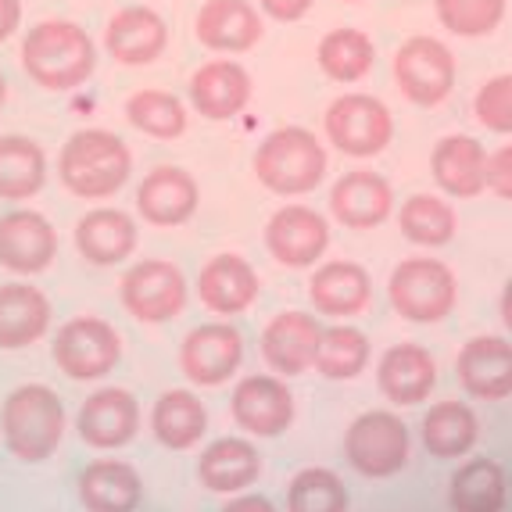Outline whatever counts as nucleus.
<instances>
[{"mask_svg": "<svg viewBox=\"0 0 512 512\" xmlns=\"http://www.w3.org/2000/svg\"><path fill=\"white\" fill-rule=\"evenodd\" d=\"M222 512H276V509L265 495H237L233 502H226Z\"/></svg>", "mask_w": 512, "mask_h": 512, "instance_id": "nucleus-45", "label": "nucleus"}, {"mask_svg": "<svg viewBox=\"0 0 512 512\" xmlns=\"http://www.w3.org/2000/svg\"><path fill=\"white\" fill-rule=\"evenodd\" d=\"M22 26V0H0V43L11 40Z\"/></svg>", "mask_w": 512, "mask_h": 512, "instance_id": "nucleus-44", "label": "nucleus"}, {"mask_svg": "<svg viewBox=\"0 0 512 512\" xmlns=\"http://www.w3.org/2000/svg\"><path fill=\"white\" fill-rule=\"evenodd\" d=\"M47 183V154L22 133L0 137V201H29Z\"/></svg>", "mask_w": 512, "mask_h": 512, "instance_id": "nucleus-32", "label": "nucleus"}, {"mask_svg": "<svg viewBox=\"0 0 512 512\" xmlns=\"http://www.w3.org/2000/svg\"><path fill=\"white\" fill-rule=\"evenodd\" d=\"M244 359V337L230 323H201L187 333L180 348V366L187 380L201 387L226 384Z\"/></svg>", "mask_w": 512, "mask_h": 512, "instance_id": "nucleus-14", "label": "nucleus"}, {"mask_svg": "<svg viewBox=\"0 0 512 512\" xmlns=\"http://www.w3.org/2000/svg\"><path fill=\"white\" fill-rule=\"evenodd\" d=\"M455 373L466 394L480 402H502L512 394V344L502 337H473L462 344Z\"/></svg>", "mask_w": 512, "mask_h": 512, "instance_id": "nucleus-21", "label": "nucleus"}, {"mask_svg": "<svg viewBox=\"0 0 512 512\" xmlns=\"http://www.w3.org/2000/svg\"><path fill=\"white\" fill-rule=\"evenodd\" d=\"M137 222L122 208H94L76 222V248L86 262L119 265L137 251Z\"/></svg>", "mask_w": 512, "mask_h": 512, "instance_id": "nucleus-30", "label": "nucleus"}, {"mask_svg": "<svg viewBox=\"0 0 512 512\" xmlns=\"http://www.w3.org/2000/svg\"><path fill=\"white\" fill-rule=\"evenodd\" d=\"M351 498L344 480L323 466H308L287 487V512H348Z\"/></svg>", "mask_w": 512, "mask_h": 512, "instance_id": "nucleus-39", "label": "nucleus"}, {"mask_svg": "<svg viewBox=\"0 0 512 512\" xmlns=\"http://www.w3.org/2000/svg\"><path fill=\"white\" fill-rule=\"evenodd\" d=\"M0 434L8 452L22 462H43L65 437V405L43 384H26L8 394L0 409Z\"/></svg>", "mask_w": 512, "mask_h": 512, "instance_id": "nucleus-4", "label": "nucleus"}, {"mask_svg": "<svg viewBox=\"0 0 512 512\" xmlns=\"http://www.w3.org/2000/svg\"><path fill=\"white\" fill-rule=\"evenodd\" d=\"M76 430L90 448H101V452L122 448L140 430L137 398L122 387H104V391L90 394L76 416Z\"/></svg>", "mask_w": 512, "mask_h": 512, "instance_id": "nucleus-17", "label": "nucleus"}, {"mask_svg": "<svg viewBox=\"0 0 512 512\" xmlns=\"http://www.w3.org/2000/svg\"><path fill=\"white\" fill-rule=\"evenodd\" d=\"M394 190L373 169H351L330 190V212L348 230H373L391 215Z\"/></svg>", "mask_w": 512, "mask_h": 512, "instance_id": "nucleus-22", "label": "nucleus"}, {"mask_svg": "<svg viewBox=\"0 0 512 512\" xmlns=\"http://www.w3.org/2000/svg\"><path fill=\"white\" fill-rule=\"evenodd\" d=\"M22 69L43 90H76L97 69V47L83 26L65 18L36 22L22 40Z\"/></svg>", "mask_w": 512, "mask_h": 512, "instance_id": "nucleus-1", "label": "nucleus"}, {"mask_svg": "<svg viewBox=\"0 0 512 512\" xmlns=\"http://www.w3.org/2000/svg\"><path fill=\"white\" fill-rule=\"evenodd\" d=\"M398 226L419 248H444L459 230V215H455L452 201H444V197L412 194L398 212Z\"/></svg>", "mask_w": 512, "mask_h": 512, "instance_id": "nucleus-36", "label": "nucleus"}, {"mask_svg": "<svg viewBox=\"0 0 512 512\" xmlns=\"http://www.w3.org/2000/svg\"><path fill=\"white\" fill-rule=\"evenodd\" d=\"M459 65L455 54L437 36H409L394 54V83L405 101L419 108H434L455 90Z\"/></svg>", "mask_w": 512, "mask_h": 512, "instance_id": "nucleus-8", "label": "nucleus"}, {"mask_svg": "<svg viewBox=\"0 0 512 512\" xmlns=\"http://www.w3.org/2000/svg\"><path fill=\"white\" fill-rule=\"evenodd\" d=\"M308 298L323 316H359L373 298V280L359 262L330 258L312 273Z\"/></svg>", "mask_w": 512, "mask_h": 512, "instance_id": "nucleus-27", "label": "nucleus"}, {"mask_svg": "<svg viewBox=\"0 0 512 512\" xmlns=\"http://www.w3.org/2000/svg\"><path fill=\"white\" fill-rule=\"evenodd\" d=\"M484 169H487V151L477 137L466 133H452V137L437 140L434 154H430V172H434L437 187L448 197H477L484 194Z\"/></svg>", "mask_w": 512, "mask_h": 512, "instance_id": "nucleus-28", "label": "nucleus"}, {"mask_svg": "<svg viewBox=\"0 0 512 512\" xmlns=\"http://www.w3.org/2000/svg\"><path fill=\"white\" fill-rule=\"evenodd\" d=\"M151 430L165 448L187 452L205 437L208 412L194 391H165L151 409Z\"/></svg>", "mask_w": 512, "mask_h": 512, "instance_id": "nucleus-33", "label": "nucleus"}, {"mask_svg": "<svg viewBox=\"0 0 512 512\" xmlns=\"http://www.w3.org/2000/svg\"><path fill=\"white\" fill-rule=\"evenodd\" d=\"M480 423L466 402H437L423 416V444L434 459H459L477 444Z\"/></svg>", "mask_w": 512, "mask_h": 512, "instance_id": "nucleus-34", "label": "nucleus"}, {"mask_svg": "<svg viewBox=\"0 0 512 512\" xmlns=\"http://www.w3.org/2000/svg\"><path fill=\"white\" fill-rule=\"evenodd\" d=\"M122 359L119 330L101 316H76L54 337V362L72 380H101Z\"/></svg>", "mask_w": 512, "mask_h": 512, "instance_id": "nucleus-9", "label": "nucleus"}, {"mask_svg": "<svg viewBox=\"0 0 512 512\" xmlns=\"http://www.w3.org/2000/svg\"><path fill=\"white\" fill-rule=\"evenodd\" d=\"M265 248L280 265L308 269L330 248V226L308 205H283L265 222Z\"/></svg>", "mask_w": 512, "mask_h": 512, "instance_id": "nucleus-11", "label": "nucleus"}, {"mask_svg": "<svg viewBox=\"0 0 512 512\" xmlns=\"http://www.w3.org/2000/svg\"><path fill=\"white\" fill-rule=\"evenodd\" d=\"M262 11L276 22H298L312 11V0H258Z\"/></svg>", "mask_w": 512, "mask_h": 512, "instance_id": "nucleus-43", "label": "nucleus"}, {"mask_svg": "<svg viewBox=\"0 0 512 512\" xmlns=\"http://www.w3.org/2000/svg\"><path fill=\"white\" fill-rule=\"evenodd\" d=\"M376 384L387 402L394 405H419L427 402L437 384V366L423 344H394L384 351L376 366Z\"/></svg>", "mask_w": 512, "mask_h": 512, "instance_id": "nucleus-24", "label": "nucleus"}, {"mask_svg": "<svg viewBox=\"0 0 512 512\" xmlns=\"http://www.w3.org/2000/svg\"><path fill=\"white\" fill-rule=\"evenodd\" d=\"M369 366V337L355 326H330L323 330L316 355V373L326 380H355Z\"/></svg>", "mask_w": 512, "mask_h": 512, "instance_id": "nucleus-38", "label": "nucleus"}, {"mask_svg": "<svg viewBox=\"0 0 512 512\" xmlns=\"http://www.w3.org/2000/svg\"><path fill=\"white\" fill-rule=\"evenodd\" d=\"M262 283H258L255 265L240 255H215L197 273V298L215 316H237L255 305Z\"/></svg>", "mask_w": 512, "mask_h": 512, "instance_id": "nucleus-23", "label": "nucleus"}, {"mask_svg": "<svg viewBox=\"0 0 512 512\" xmlns=\"http://www.w3.org/2000/svg\"><path fill=\"white\" fill-rule=\"evenodd\" d=\"M348 4H359V0H348Z\"/></svg>", "mask_w": 512, "mask_h": 512, "instance_id": "nucleus-48", "label": "nucleus"}, {"mask_svg": "<svg viewBox=\"0 0 512 512\" xmlns=\"http://www.w3.org/2000/svg\"><path fill=\"white\" fill-rule=\"evenodd\" d=\"M58 258V233L51 219L33 208L0 215V265L18 276H36Z\"/></svg>", "mask_w": 512, "mask_h": 512, "instance_id": "nucleus-12", "label": "nucleus"}, {"mask_svg": "<svg viewBox=\"0 0 512 512\" xmlns=\"http://www.w3.org/2000/svg\"><path fill=\"white\" fill-rule=\"evenodd\" d=\"M326 140L348 158H376L394 137V115L373 94H341L326 108Z\"/></svg>", "mask_w": 512, "mask_h": 512, "instance_id": "nucleus-7", "label": "nucleus"}, {"mask_svg": "<svg viewBox=\"0 0 512 512\" xmlns=\"http://www.w3.org/2000/svg\"><path fill=\"white\" fill-rule=\"evenodd\" d=\"M122 305L140 323H169L187 305V280L180 265L165 258H144L122 276Z\"/></svg>", "mask_w": 512, "mask_h": 512, "instance_id": "nucleus-10", "label": "nucleus"}, {"mask_svg": "<svg viewBox=\"0 0 512 512\" xmlns=\"http://www.w3.org/2000/svg\"><path fill=\"white\" fill-rule=\"evenodd\" d=\"M251 90L255 83H251L248 69L233 58L205 61L190 76V104L208 122H226L240 115L251 104Z\"/></svg>", "mask_w": 512, "mask_h": 512, "instance_id": "nucleus-15", "label": "nucleus"}, {"mask_svg": "<svg viewBox=\"0 0 512 512\" xmlns=\"http://www.w3.org/2000/svg\"><path fill=\"white\" fill-rule=\"evenodd\" d=\"M387 294L394 312L409 323H441L459 301V280L437 258H405L394 265Z\"/></svg>", "mask_w": 512, "mask_h": 512, "instance_id": "nucleus-5", "label": "nucleus"}, {"mask_svg": "<svg viewBox=\"0 0 512 512\" xmlns=\"http://www.w3.org/2000/svg\"><path fill=\"white\" fill-rule=\"evenodd\" d=\"M473 115L484 129L491 133H502L509 137L512 133V72H502V76H491L473 97Z\"/></svg>", "mask_w": 512, "mask_h": 512, "instance_id": "nucleus-41", "label": "nucleus"}, {"mask_svg": "<svg viewBox=\"0 0 512 512\" xmlns=\"http://www.w3.org/2000/svg\"><path fill=\"white\" fill-rule=\"evenodd\" d=\"M126 119L154 140H176L187 133V108L169 90H137L126 101Z\"/></svg>", "mask_w": 512, "mask_h": 512, "instance_id": "nucleus-37", "label": "nucleus"}, {"mask_svg": "<svg viewBox=\"0 0 512 512\" xmlns=\"http://www.w3.org/2000/svg\"><path fill=\"white\" fill-rule=\"evenodd\" d=\"M484 187L491 190V194L512 201V144H502L498 151L487 154Z\"/></svg>", "mask_w": 512, "mask_h": 512, "instance_id": "nucleus-42", "label": "nucleus"}, {"mask_svg": "<svg viewBox=\"0 0 512 512\" xmlns=\"http://www.w3.org/2000/svg\"><path fill=\"white\" fill-rule=\"evenodd\" d=\"M505 473L491 459L462 462L448 487L452 512H502L505 509Z\"/></svg>", "mask_w": 512, "mask_h": 512, "instance_id": "nucleus-35", "label": "nucleus"}, {"mask_svg": "<svg viewBox=\"0 0 512 512\" xmlns=\"http://www.w3.org/2000/svg\"><path fill=\"white\" fill-rule=\"evenodd\" d=\"M316 61L319 69H323V76L333 79V83H344V86L359 83L376 65V43L366 29H355V26L330 29L319 40Z\"/></svg>", "mask_w": 512, "mask_h": 512, "instance_id": "nucleus-31", "label": "nucleus"}, {"mask_svg": "<svg viewBox=\"0 0 512 512\" xmlns=\"http://www.w3.org/2000/svg\"><path fill=\"white\" fill-rule=\"evenodd\" d=\"M319 341H323V326L308 312H280L269 319L262 330V355L273 366V373L301 376L316 366Z\"/></svg>", "mask_w": 512, "mask_h": 512, "instance_id": "nucleus-19", "label": "nucleus"}, {"mask_svg": "<svg viewBox=\"0 0 512 512\" xmlns=\"http://www.w3.org/2000/svg\"><path fill=\"white\" fill-rule=\"evenodd\" d=\"M344 459L362 477H394L409 462V427L394 412H362L344 434Z\"/></svg>", "mask_w": 512, "mask_h": 512, "instance_id": "nucleus-6", "label": "nucleus"}, {"mask_svg": "<svg viewBox=\"0 0 512 512\" xmlns=\"http://www.w3.org/2000/svg\"><path fill=\"white\" fill-rule=\"evenodd\" d=\"M169 47V26L147 4H129V8L115 11L104 29V51L119 65H151L154 58H162V51Z\"/></svg>", "mask_w": 512, "mask_h": 512, "instance_id": "nucleus-16", "label": "nucleus"}, {"mask_svg": "<svg viewBox=\"0 0 512 512\" xmlns=\"http://www.w3.org/2000/svg\"><path fill=\"white\" fill-rule=\"evenodd\" d=\"M230 409L240 430L258 437H280L294 423V394L280 376H244L233 391Z\"/></svg>", "mask_w": 512, "mask_h": 512, "instance_id": "nucleus-13", "label": "nucleus"}, {"mask_svg": "<svg viewBox=\"0 0 512 512\" xmlns=\"http://www.w3.org/2000/svg\"><path fill=\"white\" fill-rule=\"evenodd\" d=\"M4 101H8V79H4V72H0V108H4Z\"/></svg>", "mask_w": 512, "mask_h": 512, "instance_id": "nucleus-47", "label": "nucleus"}, {"mask_svg": "<svg viewBox=\"0 0 512 512\" xmlns=\"http://www.w3.org/2000/svg\"><path fill=\"white\" fill-rule=\"evenodd\" d=\"M437 22L452 36H491L505 18V0H434Z\"/></svg>", "mask_w": 512, "mask_h": 512, "instance_id": "nucleus-40", "label": "nucleus"}, {"mask_svg": "<svg viewBox=\"0 0 512 512\" xmlns=\"http://www.w3.org/2000/svg\"><path fill=\"white\" fill-rule=\"evenodd\" d=\"M201 205V187L180 165H158L137 187V212L151 226H183Z\"/></svg>", "mask_w": 512, "mask_h": 512, "instance_id": "nucleus-20", "label": "nucleus"}, {"mask_svg": "<svg viewBox=\"0 0 512 512\" xmlns=\"http://www.w3.org/2000/svg\"><path fill=\"white\" fill-rule=\"evenodd\" d=\"M51 326V301L29 283H0V351L36 344Z\"/></svg>", "mask_w": 512, "mask_h": 512, "instance_id": "nucleus-29", "label": "nucleus"}, {"mask_svg": "<svg viewBox=\"0 0 512 512\" xmlns=\"http://www.w3.org/2000/svg\"><path fill=\"white\" fill-rule=\"evenodd\" d=\"M255 176L280 197L312 194L326 176V147L305 126H280L258 144Z\"/></svg>", "mask_w": 512, "mask_h": 512, "instance_id": "nucleus-3", "label": "nucleus"}, {"mask_svg": "<svg viewBox=\"0 0 512 512\" xmlns=\"http://www.w3.org/2000/svg\"><path fill=\"white\" fill-rule=\"evenodd\" d=\"M201 47L215 54H244L262 40V15L251 0H205L194 18Z\"/></svg>", "mask_w": 512, "mask_h": 512, "instance_id": "nucleus-18", "label": "nucleus"}, {"mask_svg": "<svg viewBox=\"0 0 512 512\" xmlns=\"http://www.w3.org/2000/svg\"><path fill=\"white\" fill-rule=\"evenodd\" d=\"M133 172V154L126 140L111 129H79L58 154V176L65 190L83 201H104L119 194Z\"/></svg>", "mask_w": 512, "mask_h": 512, "instance_id": "nucleus-2", "label": "nucleus"}, {"mask_svg": "<svg viewBox=\"0 0 512 512\" xmlns=\"http://www.w3.org/2000/svg\"><path fill=\"white\" fill-rule=\"evenodd\" d=\"M502 323L509 326V333H512V280L505 283V291H502Z\"/></svg>", "mask_w": 512, "mask_h": 512, "instance_id": "nucleus-46", "label": "nucleus"}, {"mask_svg": "<svg viewBox=\"0 0 512 512\" xmlns=\"http://www.w3.org/2000/svg\"><path fill=\"white\" fill-rule=\"evenodd\" d=\"M262 477V455L248 437H219L197 459V480L215 495H237Z\"/></svg>", "mask_w": 512, "mask_h": 512, "instance_id": "nucleus-26", "label": "nucleus"}, {"mask_svg": "<svg viewBox=\"0 0 512 512\" xmlns=\"http://www.w3.org/2000/svg\"><path fill=\"white\" fill-rule=\"evenodd\" d=\"M79 502L86 512H137L144 480L122 459H97L79 473Z\"/></svg>", "mask_w": 512, "mask_h": 512, "instance_id": "nucleus-25", "label": "nucleus"}]
</instances>
